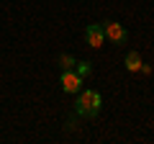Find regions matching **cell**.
<instances>
[{
    "label": "cell",
    "instance_id": "3957f363",
    "mask_svg": "<svg viewBox=\"0 0 154 144\" xmlns=\"http://www.w3.org/2000/svg\"><path fill=\"white\" fill-rule=\"evenodd\" d=\"M62 90L64 93H80L82 90V77L77 75V72H72V70H64L62 72Z\"/></svg>",
    "mask_w": 154,
    "mask_h": 144
},
{
    "label": "cell",
    "instance_id": "7a4b0ae2",
    "mask_svg": "<svg viewBox=\"0 0 154 144\" xmlns=\"http://www.w3.org/2000/svg\"><path fill=\"white\" fill-rule=\"evenodd\" d=\"M103 31H105V36H108L110 41H116V44H126V41H128L126 28H123L121 23H116V21H105L103 23Z\"/></svg>",
    "mask_w": 154,
    "mask_h": 144
},
{
    "label": "cell",
    "instance_id": "ba28073f",
    "mask_svg": "<svg viewBox=\"0 0 154 144\" xmlns=\"http://www.w3.org/2000/svg\"><path fill=\"white\" fill-rule=\"evenodd\" d=\"M139 72H144V75H152V67H149V64H144V62H141V67H139Z\"/></svg>",
    "mask_w": 154,
    "mask_h": 144
},
{
    "label": "cell",
    "instance_id": "5b68a950",
    "mask_svg": "<svg viewBox=\"0 0 154 144\" xmlns=\"http://www.w3.org/2000/svg\"><path fill=\"white\" fill-rule=\"evenodd\" d=\"M123 62H126V70L128 72H139V67H141V57H139L136 52H128Z\"/></svg>",
    "mask_w": 154,
    "mask_h": 144
},
{
    "label": "cell",
    "instance_id": "6da1fadb",
    "mask_svg": "<svg viewBox=\"0 0 154 144\" xmlns=\"http://www.w3.org/2000/svg\"><path fill=\"white\" fill-rule=\"evenodd\" d=\"M100 105H103V98H100V93H95V90H80V95H77V103H75V113L77 116H98L100 113Z\"/></svg>",
    "mask_w": 154,
    "mask_h": 144
},
{
    "label": "cell",
    "instance_id": "277c9868",
    "mask_svg": "<svg viewBox=\"0 0 154 144\" xmlns=\"http://www.w3.org/2000/svg\"><path fill=\"white\" fill-rule=\"evenodd\" d=\"M85 39H88L90 46H95V49H100V46L105 44V31H103V23H90L88 31H85Z\"/></svg>",
    "mask_w": 154,
    "mask_h": 144
},
{
    "label": "cell",
    "instance_id": "52a82bcc",
    "mask_svg": "<svg viewBox=\"0 0 154 144\" xmlns=\"http://www.w3.org/2000/svg\"><path fill=\"white\" fill-rule=\"evenodd\" d=\"M59 64H62V70H72V67H75V59H72L69 54H62L59 57Z\"/></svg>",
    "mask_w": 154,
    "mask_h": 144
},
{
    "label": "cell",
    "instance_id": "8992f818",
    "mask_svg": "<svg viewBox=\"0 0 154 144\" xmlns=\"http://www.w3.org/2000/svg\"><path fill=\"white\" fill-rule=\"evenodd\" d=\"M75 64H77V75H80V77H88V75H90V72H93V67H90V62H75Z\"/></svg>",
    "mask_w": 154,
    "mask_h": 144
}]
</instances>
